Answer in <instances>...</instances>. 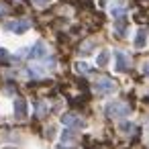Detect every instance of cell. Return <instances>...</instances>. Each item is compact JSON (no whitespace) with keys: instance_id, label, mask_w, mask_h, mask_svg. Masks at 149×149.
Instances as JSON below:
<instances>
[{"instance_id":"cell-8","label":"cell","mask_w":149,"mask_h":149,"mask_svg":"<svg viewBox=\"0 0 149 149\" xmlns=\"http://www.w3.org/2000/svg\"><path fill=\"white\" fill-rule=\"evenodd\" d=\"M147 43H149V31L147 29H137L135 31V37H133V45H135V49H143V47H147Z\"/></svg>"},{"instance_id":"cell-22","label":"cell","mask_w":149,"mask_h":149,"mask_svg":"<svg viewBox=\"0 0 149 149\" xmlns=\"http://www.w3.org/2000/svg\"><path fill=\"white\" fill-rule=\"evenodd\" d=\"M147 143H149V131H147Z\"/></svg>"},{"instance_id":"cell-19","label":"cell","mask_w":149,"mask_h":149,"mask_svg":"<svg viewBox=\"0 0 149 149\" xmlns=\"http://www.w3.org/2000/svg\"><path fill=\"white\" fill-rule=\"evenodd\" d=\"M53 131H55V127H49V129H47V137H49V139H51V137H53V135H55V133H53Z\"/></svg>"},{"instance_id":"cell-10","label":"cell","mask_w":149,"mask_h":149,"mask_svg":"<svg viewBox=\"0 0 149 149\" xmlns=\"http://www.w3.org/2000/svg\"><path fill=\"white\" fill-rule=\"evenodd\" d=\"M94 63H96V68H108V63H110V51H106V49L98 51V55L94 57Z\"/></svg>"},{"instance_id":"cell-12","label":"cell","mask_w":149,"mask_h":149,"mask_svg":"<svg viewBox=\"0 0 149 149\" xmlns=\"http://www.w3.org/2000/svg\"><path fill=\"white\" fill-rule=\"evenodd\" d=\"M74 68H76V72H78V74H84V76H88V74H92V72L96 70L94 65H90V63H86V61H76V65H74Z\"/></svg>"},{"instance_id":"cell-18","label":"cell","mask_w":149,"mask_h":149,"mask_svg":"<svg viewBox=\"0 0 149 149\" xmlns=\"http://www.w3.org/2000/svg\"><path fill=\"white\" fill-rule=\"evenodd\" d=\"M55 149H76V147H74V145H63V143H59Z\"/></svg>"},{"instance_id":"cell-13","label":"cell","mask_w":149,"mask_h":149,"mask_svg":"<svg viewBox=\"0 0 149 149\" xmlns=\"http://www.w3.org/2000/svg\"><path fill=\"white\" fill-rule=\"evenodd\" d=\"M118 131H120L123 135H133V133H135V123H133V120H123V123L118 125Z\"/></svg>"},{"instance_id":"cell-23","label":"cell","mask_w":149,"mask_h":149,"mask_svg":"<svg viewBox=\"0 0 149 149\" xmlns=\"http://www.w3.org/2000/svg\"><path fill=\"white\" fill-rule=\"evenodd\" d=\"M4 149H15V147H4Z\"/></svg>"},{"instance_id":"cell-21","label":"cell","mask_w":149,"mask_h":149,"mask_svg":"<svg viewBox=\"0 0 149 149\" xmlns=\"http://www.w3.org/2000/svg\"><path fill=\"white\" fill-rule=\"evenodd\" d=\"M4 13H6V8H4V6H0V15H4Z\"/></svg>"},{"instance_id":"cell-16","label":"cell","mask_w":149,"mask_h":149,"mask_svg":"<svg viewBox=\"0 0 149 149\" xmlns=\"http://www.w3.org/2000/svg\"><path fill=\"white\" fill-rule=\"evenodd\" d=\"M10 57V51L6 49V47H2V45H0V61H6Z\"/></svg>"},{"instance_id":"cell-5","label":"cell","mask_w":149,"mask_h":149,"mask_svg":"<svg viewBox=\"0 0 149 149\" xmlns=\"http://www.w3.org/2000/svg\"><path fill=\"white\" fill-rule=\"evenodd\" d=\"M61 125L63 127H68V129H86V120L80 116V114H76V112H68V114H61Z\"/></svg>"},{"instance_id":"cell-20","label":"cell","mask_w":149,"mask_h":149,"mask_svg":"<svg viewBox=\"0 0 149 149\" xmlns=\"http://www.w3.org/2000/svg\"><path fill=\"white\" fill-rule=\"evenodd\" d=\"M108 2H110V0H98V6H100V8H104Z\"/></svg>"},{"instance_id":"cell-11","label":"cell","mask_w":149,"mask_h":149,"mask_svg":"<svg viewBox=\"0 0 149 149\" xmlns=\"http://www.w3.org/2000/svg\"><path fill=\"white\" fill-rule=\"evenodd\" d=\"M76 141V133H74V129H63L61 131V135H59V143H63V145H72Z\"/></svg>"},{"instance_id":"cell-17","label":"cell","mask_w":149,"mask_h":149,"mask_svg":"<svg viewBox=\"0 0 149 149\" xmlns=\"http://www.w3.org/2000/svg\"><path fill=\"white\" fill-rule=\"evenodd\" d=\"M33 2H35L37 6H47V4L51 2V0H33Z\"/></svg>"},{"instance_id":"cell-14","label":"cell","mask_w":149,"mask_h":149,"mask_svg":"<svg viewBox=\"0 0 149 149\" xmlns=\"http://www.w3.org/2000/svg\"><path fill=\"white\" fill-rule=\"evenodd\" d=\"M25 74H27L29 78H39V76H45V70H39V65H31Z\"/></svg>"},{"instance_id":"cell-7","label":"cell","mask_w":149,"mask_h":149,"mask_svg":"<svg viewBox=\"0 0 149 149\" xmlns=\"http://www.w3.org/2000/svg\"><path fill=\"white\" fill-rule=\"evenodd\" d=\"M112 57H114V70L116 72H127L129 68H131V57L125 53V51H114L112 53Z\"/></svg>"},{"instance_id":"cell-1","label":"cell","mask_w":149,"mask_h":149,"mask_svg":"<svg viewBox=\"0 0 149 149\" xmlns=\"http://www.w3.org/2000/svg\"><path fill=\"white\" fill-rule=\"evenodd\" d=\"M131 112L129 104L123 102V100H108L104 104V116L112 118V120H120V118H127Z\"/></svg>"},{"instance_id":"cell-3","label":"cell","mask_w":149,"mask_h":149,"mask_svg":"<svg viewBox=\"0 0 149 149\" xmlns=\"http://www.w3.org/2000/svg\"><path fill=\"white\" fill-rule=\"evenodd\" d=\"M4 29L10 31L13 35H25L31 29V21H27V19H13V21L4 23Z\"/></svg>"},{"instance_id":"cell-4","label":"cell","mask_w":149,"mask_h":149,"mask_svg":"<svg viewBox=\"0 0 149 149\" xmlns=\"http://www.w3.org/2000/svg\"><path fill=\"white\" fill-rule=\"evenodd\" d=\"M31 61H39V59H45L47 57V45L43 43V41H35L29 49H27V53H25Z\"/></svg>"},{"instance_id":"cell-2","label":"cell","mask_w":149,"mask_h":149,"mask_svg":"<svg viewBox=\"0 0 149 149\" xmlns=\"http://www.w3.org/2000/svg\"><path fill=\"white\" fill-rule=\"evenodd\" d=\"M92 88H94V94H98V96H110V94L116 92V84H114V80H110V78H100V80H96V82L92 84Z\"/></svg>"},{"instance_id":"cell-15","label":"cell","mask_w":149,"mask_h":149,"mask_svg":"<svg viewBox=\"0 0 149 149\" xmlns=\"http://www.w3.org/2000/svg\"><path fill=\"white\" fill-rule=\"evenodd\" d=\"M47 110H49V108H47V104H45V102H39V104H37V114H39V116H45V114H47Z\"/></svg>"},{"instance_id":"cell-6","label":"cell","mask_w":149,"mask_h":149,"mask_svg":"<svg viewBox=\"0 0 149 149\" xmlns=\"http://www.w3.org/2000/svg\"><path fill=\"white\" fill-rule=\"evenodd\" d=\"M13 116L17 120H25L29 116V102L25 98H15L13 100Z\"/></svg>"},{"instance_id":"cell-9","label":"cell","mask_w":149,"mask_h":149,"mask_svg":"<svg viewBox=\"0 0 149 149\" xmlns=\"http://www.w3.org/2000/svg\"><path fill=\"white\" fill-rule=\"evenodd\" d=\"M112 31H114L118 37H127V31H129V19H127V17H123V19H114Z\"/></svg>"}]
</instances>
